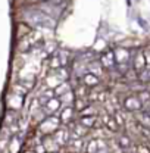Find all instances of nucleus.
I'll return each instance as SVG.
<instances>
[{
	"instance_id": "obj_9",
	"label": "nucleus",
	"mask_w": 150,
	"mask_h": 153,
	"mask_svg": "<svg viewBox=\"0 0 150 153\" xmlns=\"http://www.w3.org/2000/svg\"><path fill=\"white\" fill-rule=\"evenodd\" d=\"M100 82V78H97L96 75H93L91 72H85L84 75H82V84L88 88V87H96L97 84Z\"/></svg>"
},
{
	"instance_id": "obj_16",
	"label": "nucleus",
	"mask_w": 150,
	"mask_h": 153,
	"mask_svg": "<svg viewBox=\"0 0 150 153\" xmlns=\"http://www.w3.org/2000/svg\"><path fill=\"white\" fill-rule=\"evenodd\" d=\"M135 153H150V144H146V143H140L134 147Z\"/></svg>"
},
{
	"instance_id": "obj_11",
	"label": "nucleus",
	"mask_w": 150,
	"mask_h": 153,
	"mask_svg": "<svg viewBox=\"0 0 150 153\" xmlns=\"http://www.w3.org/2000/svg\"><path fill=\"white\" fill-rule=\"evenodd\" d=\"M69 90H71V85H69V82L63 81V82H60L56 88L53 90V93H55V96H56V97H62L63 94L69 93Z\"/></svg>"
},
{
	"instance_id": "obj_2",
	"label": "nucleus",
	"mask_w": 150,
	"mask_h": 153,
	"mask_svg": "<svg viewBox=\"0 0 150 153\" xmlns=\"http://www.w3.org/2000/svg\"><path fill=\"white\" fill-rule=\"evenodd\" d=\"M122 106L128 112H140V111H143V105H141V102H140L137 94H131L128 97H125Z\"/></svg>"
},
{
	"instance_id": "obj_4",
	"label": "nucleus",
	"mask_w": 150,
	"mask_h": 153,
	"mask_svg": "<svg viewBox=\"0 0 150 153\" xmlns=\"http://www.w3.org/2000/svg\"><path fill=\"white\" fill-rule=\"evenodd\" d=\"M113 56H115L116 65H125L130 60V52L127 49L118 47V49H113Z\"/></svg>"
},
{
	"instance_id": "obj_15",
	"label": "nucleus",
	"mask_w": 150,
	"mask_h": 153,
	"mask_svg": "<svg viewBox=\"0 0 150 153\" xmlns=\"http://www.w3.org/2000/svg\"><path fill=\"white\" fill-rule=\"evenodd\" d=\"M74 130H75V135H76V137H82V135H85V134L88 133V131H87L88 128H87V127H84V125H82V124H79V122L74 127Z\"/></svg>"
},
{
	"instance_id": "obj_5",
	"label": "nucleus",
	"mask_w": 150,
	"mask_h": 153,
	"mask_svg": "<svg viewBox=\"0 0 150 153\" xmlns=\"http://www.w3.org/2000/svg\"><path fill=\"white\" fill-rule=\"evenodd\" d=\"M100 63L103 68L106 69H112L113 66H116V62H115V56H113V50H109L106 53H103L100 56Z\"/></svg>"
},
{
	"instance_id": "obj_1",
	"label": "nucleus",
	"mask_w": 150,
	"mask_h": 153,
	"mask_svg": "<svg viewBox=\"0 0 150 153\" xmlns=\"http://www.w3.org/2000/svg\"><path fill=\"white\" fill-rule=\"evenodd\" d=\"M60 124V119L57 116H50L47 119H44L40 125V131L44 134V135H52L57 131V127Z\"/></svg>"
},
{
	"instance_id": "obj_10",
	"label": "nucleus",
	"mask_w": 150,
	"mask_h": 153,
	"mask_svg": "<svg viewBox=\"0 0 150 153\" xmlns=\"http://www.w3.org/2000/svg\"><path fill=\"white\" fill-rule=\"evenodd\" d=\"M53 140L56 141L57 146H63L65 143H68V137H69V133L65 131V130H57L55 134H52Z\"/></svg>"
},
{
	"instance_id": "obj_8",
	"label": "nucleus",
	"mask_w": 150,
	"mask_h": 153,
	"mask_svg": "<svg viewBox=\"0 0 150 153\" xmlns=\"http://www.w3.org/2000/svg\"><path fill=\"white\" fill-rule=\"evenodd\" d=\"M137 122L141 128L150 130V112L149 111H140V115L137 116Z\"/></svg>"
},
{
	"instance_id": "obj_6",
	"label": "nucleus",
	"mask_w": 150,
	"mask_h": 153,
	"mask_svg": "<svg viewBox=\"0 0 150 153\" xmlns=\"http://www.w3.org/2000/svg\"><path fill=\"white\" fill-rule=\"evenodd\" d=\"M60 106H62V103H60V100L59 99H56V97H52L47 103H46V106L43 108V111H46L47 114H55V112H57L59 109H60Z\"/></svg>"
},
{
	"instance_id": "obj_7",
	"label": "nucleus",
	"mask_w": 150,
	"mask_h": 153,
	"mask_svg": "<svg viewBox=\"0 0 150 153\" xmlns=\"http://www.w3.org/2000/svg\"><path fill=\"white\" fill-rule=\"evenodd\" d=\"M74 114H75L74 106H65L62 109V112H60V116H59L60 122H71L74 119Z\"/></svg>"
},
{
	"instance_id": "obj_12",
	"label": "nucleus",
	"mask_w": 150,
	"mask_h": 153,
	"mask_svg": "<svg viewBox=\"0 0 150 153\" xmlns=\"http://www.w3.org/2000/svg\"><path fill=\"white\" fill-rule=\"evenodd\" d=\"M137 96H138V99H140V102H141V105H143V109L146 111L150 103V91L149 90H143L141 93H138Z\"/></svg>"
},
{
	"instance_id": "obj_3",
	"label": "nucleus",
	"mask_w": 150,
	"mask_h": 153,
	"mask_svg": "<svg viewBox=\"0 0 150 153\" xmlns=\"http://www.w3.org/2000/svg\"><path fill=\"white\" fill-rule=\"evenodd\" d=\"M132 68L137 72V75L147 68V63H146V59H144V55H143V50H140L138 53H135V56L132 57Z\"/></svg>"
},
{
	"instance_id": "obj_18",
	"label": "nucleus",
	"mask_w": 150,
	"mask_h": 153,
	"mask_svg": "<svg viewBox=\"0 0 150 153\" xmlns=\"http://www.w3.org/2000/svg\"><path fill=\"white\" fill-rule=\"evenodd\" d=\"M69 146H72V147H76L78 150H81L84 144H82V141H81V140H75V141H71V143H69Z\"/></svg>"
},
{
	"instance_id": "obj_13",
	"label": "nucleus",
	"mask_w": 150,
	"mask_h": 153,
	"mask_svg": "<svg viewBox=\"0 0 150 153\" xmlns=\"http://www.w3.org/2000/svg\"><path fill=\"white\" fill-rule=\"evenodd\" d=\"M118 146L124 150V152H127V149H130L132 144H131V138L130 137H127V135H121L119 137V140H118Z\"/></svg>"
},
{
	"instance_id": "obj_17",
	"label": "nucleus",
	"mask_w": 150,
	"mask_h": 153,
	"mask_svg": "<svg viewBox=\"0 0 150 153\" xmlns=\"http://www.w3.org/2000/svg\"><path fill=\"white\" fill-rule=\"evenodd\" d=\"M112 118L115 119V122H116L118 127H122V125H124V119H122V112H121V111H115L112 115Z\"/></svg>"
},
{
	"instance_id": "obj_14",
	"label": "nucleus",
	"mask_w": 150,
	"mask_h": 153,
	"mask_svg": "<svg viewBox=\"0 0 150 153\" xmlns=\"http://www.w3.org/2000/svg\"><path fill=\"white\" fill-rule=\"evenodd\" d=\"M96 122H97V118H96V116H81V119H79V124H82V125L87 127V128L94 127Z\"/></svg>"
}]
</instances>
